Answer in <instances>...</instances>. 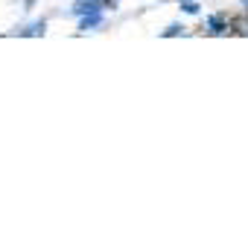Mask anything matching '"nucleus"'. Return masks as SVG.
I'll return each mask as SVG.
<instances>
[{"mask_svg": "<svg viewBox=\"0 0 248 251\" xmlns=\"http://www.w3.org/2000/svg\"><path fill=\"white\" fill-rule=\"evenodd\" d=\"M102 3H105V0H76V6L70 9V15L82 18V15H94V12H102V9H105Z\"/></svg>", "mask_w": 248, "mask_h": 251, "instance_id": "nucleus-1", "label": "nucleus"}, {"mask_svg": "<svg viewBox=\"0 0 248 251\" xmlns=\"http://www.w3.org/2000/svg\"><path fill=\"white\" fill-rule=\"evenodd\" d=\"M102 24V12H94V15H82L79 18V29H94Z\"/></svg>", "mask_w": 248, "mask_h": 251, "instance_id": "nucleus-2", "label": "nucleus"}, {"mask_svg": "<svg viewBox=\"0 0 248 251\" xmlns=\"http://www.w3.org/2000/svg\"><path fill=\"white\" fill-rule=\"evenodd\" d=\"M178 6L184 9L187 15H198V3L196 0H178Z\"/></svg>", "mask_w": 248, "mask_h": 251, "instance_id": "nucleus-3", "label": "nucleus"}, {"mask_svg": "<svg viewBox=\"0 0 248 251\" xmlns=\"http://www.w3.org/2000/svg\"><path fill=\"white\" fill-rule=\"evenodd\" d=\"M207 26H210V32H222V26H225V24H222V18H216V15H213V18H207Z\"/></svg>", "mask_w": 248, "mask_h": 251, "instance_id": "nucleus-4", "label": "nucleus"}, {"mask_svg": "<svg viewBox=\"0 0 248 251\" xmlns=\"http://www.w3.org/2000/svg\"><path fill=\"white\" fill-rule=\"evenodd\" d=\"M178 32H181V26H178V24H173V26H167V32H164V35H178Z\"/></svg>", "mask_w": 248, "mask_h": 251, "instance_id": "nucleus-5", "label": "nucleus"}, {"mask_svg": "<svg viewBox=\"0 0 248 251\" xmlns=\"http://www.w3.org/2000/svg\"><path fill=\"white\" fill-rule=\"evenodd\" d=\"M243 3H248V0H243Z\"/></svg>", "mask_w": 248, "mask_h": 251, "instance_id": "nucleus-6", "label": "nucleus"}]
</instances>
